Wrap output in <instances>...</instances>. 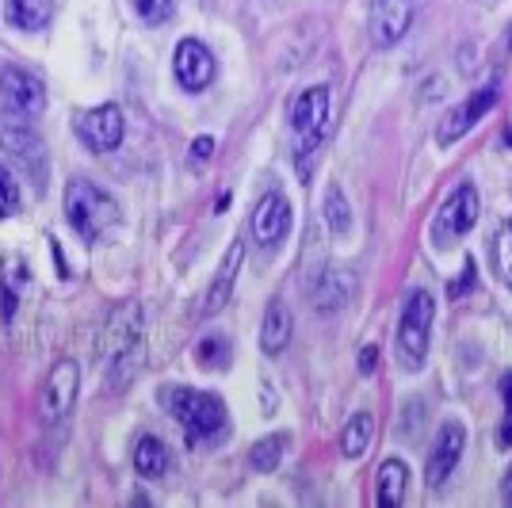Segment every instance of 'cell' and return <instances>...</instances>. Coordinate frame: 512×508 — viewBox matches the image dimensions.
I'll use <instances>...</instances> for the list:
<instances>
[{"label": "cell", "instance_id": "cell-16", "mask_svg": "<svg viewBox=\"0 0 512 508\" xmlns=\"http://www.w3.org/2000/svg\"><path fill=\"white\" fill-rule=\"evenodd\" d=\"M241 256H245V245H241V241H234V245H230V253H226V260H222V268H218V276H214V283L207 287L203 318H214V314H218V310L230 302L234 279H237V272H241Z\"/></svg>", "mask_w": 512, "mask_h": 508}, {"label": "cell", "instance_id": "cell-27", "mask_svg": "<svg viewBox=\"0 0 512 508\" xmlns=\"http://www.w3.org/2000/svg\"><path fill=\"white\" fill-rule=\"evenodd\" d=\"M130 8H134V16H138L142 23L157 27V23L172 20V12H176V0H130Z\"/></svg>", "mask_w": 512, "mask_h": 508}, {"label": "cell", "instance_id": "cell-33", "mask_svg": "<svg viewBox=\"0 0 512 508\" xmlns=\"http://www.w3.org/2000/svg\"><path fill=\"white\" fill-rule=\"evenodd\" d=\"M211 153H214V138H207V134H203V138L192 146V157H199V161H203V157H211Z\"/></svg>", "mask_w": 512, "mask_h": 508}, {"label": "cell", "instance_id": "cell-28", "mask_svg": "<svg viewBox=\"0 0 512 508\" xmlns=\"http://www.w3.org/2000/svg\"><path fill=\"white\" fill-rule=\"evenodd\" d=\"M20 211V184H16V176L0 165V218H12V214Z\"/></svg>", "mask_w": 512, "mask_h": 508}, {"label": "cell", "instance_id": "cell-29", "mask_svg": "<svg viewBox=\"0 0 512 508\" xmlns=\"http://www.w3.org/2000/svg\"><path fill=\"white\" fill-rule=\"evenodd\" d=\"M195 356H199L203 367H211L214 371V367H222V363L230 360V344H226L222 337H207L199 348H195Z\"/></svg>", "mask_w": 512, "mask_h": 508}, {"label": "cell", "instance_id": "cell-11", "mask_svg": "<svg viewBox=\"0 0 512 508\" xmlns=\"http://www.w3.org/2000/svg\"><path fill=\"white\" fill-rule=\"evenodd\" d=\"M77 130H81V138H85V146L92 153H111V149H119V142H123V111L115 104L92 107V111L81 115Z\"/></svg>", "mask_w": 512, "mask_h": 508}, {"label": "cell", "instance_id": "cell-23", "mask_svg": "<svg viewBox=\"0 0 512 508\" xmlns=\"http://www.w3.org/2000/svg\"><path fill=\"white\" fill-rule=\"evenodd\" d=\"M0 146L12 149L16 157H23V161H35V153H39V138H35V130L23 123L20 115L12 119V127L8 123H0Z\"/></svg>", "mask_w": 512, "mask_h": 508}, {"label": "cell", "instance_id": "cell-36", "mask_svg": "<svg viewBox=\"0 0 512 508\" xmlns=\"http://www.w3.org/2000/svg\"><path fill=\"white\" fill-rule=\"evenodd\" d=\"M413 4H417V0H413Z\"/></svg>", "mask_w": 512, "mask_h": 508}, {"label": "cell", "instance_id": "cell-18", "mask_svg": "<svg viewBox=\"0 0 512 508\" xmlns=\"http://www.w3.org/2000/svg\"><path fill=\"white\" fill-rule=\"evenodd\" d=\"M287 340H291V310L279 298H272L264 310V325H260V348H264V356H279L287 348Z\"/></svg>", "mask_w": 512, "mask_h": 508}, {"label": "cell", "instance_id": "cell-9", "mask_svg": "<svg viewBox=\"0 0 512 508\" xmlns=\"http://www.w3.org/2000/svg\"><path fill=\"white\" fill-rule=\"evenodd\" d=\"M77 386H81V367L77 360H58L50 367V375H46V386H43V421L46 424H58L73 409L77 402Z\"/></svg>", "mask_w": 512, "mask_h": 508}, {"label": "cell", "instance_id": "cell-15", "mask_svg": "<svg viewBox=\"0 0 512 508\" xmlns=\"http://www.w3.org/2000/svg\"><path fill=\"white\" fill-rule=\"evenodd\" d=\"M413 23V0H379L375 4V39L379 46H394Z\"/></svg>", "mask_w": 512, "mask_h": 508}, {"label": "cell", "instance_id": "cell-25", "mask_svg": "<svg viewBox=\"0 0 512 508\" xmlns=\"http://www.w3.org/2000/svg\"><path fill=\"white\" fill-rule=\"evenodd\" d=\"M493 268L505 287H512V222H505L493 237Z\"/></svg>", "mask_w": 512, "mask_h": 508}, {"label": "cell", "instance_id": "cell-14", "mask_svg": "<svg viewBox=\"0 0 512 508\" xmlns=\"http://www.w3.org/2000/svg\"><path fill=\"white\" fill-rule=\"evenodd\" d=\"M27 287V264L23 256H4L0 260V325H12L20 310V295Z\"/></svg>", "mask_w": 512, "mask_h": 508}, {"label": "cell", "instance_id": "cell-1", "mask_svg": "<svg viewBox=\"0 0 512 508\" xmlns=\"http://www.w3.org/2000/svg\"><path fill=\"white\" fill-rule=\"evenodd\" d=\"M142 306L138 302H119L100 333V360H104L111 390H123L138 371H142Z\"/></svg>", "mask_w": 512, "mask_h": 508}, {"label": "cell", "instance_id": "cell-6", "mask_svg": "<svg viewBox=\"0 0 512 508\" xmlns=\"http://www.w3.org/2000/svg\"><path fill=\"white\" fill-rule=\"evenodd\" d=\"M478 211H482V203H478V188H474L470 180L467 184H459V188L444 199L440 214L432 218V245H436V249L455 245V241H459V237L478 222Z\"/></svg>", "mask_w": 512, "mask_h": 508}, {"label": "cell", "instance_id": "cell-35", "mask_svg": "<svg viewBox=\"0 0 512 508\" xmlns=\"http://www.w3.org/2000/svg\"><path fill=\"white\" fill-rule=\"evenodd\" d=\"M505 142H509V146H512V130H509V138H505Z\"/></svg>", "mask_w": 512, "mask_h": 508}, {"label": "cell", "instance_id": "cell-34", "mask_svg": "<svg viewBox=\"0 0 512 508\" xmlns=\"http://www.w3.org/2000/svg\"><path fill=\"white\" fill-rule=\"evenodd\" d=\"M505 493H509V501H512V466H509V478H505Z\"/></svg>", "mask_w": 512, "mask_h": 508}, {"label": "cell", "instance_id": "cell-32", "mask_svg": "<svg viewBox=\"0 0 512 508\" xmlns=\"http://www.w3.org/2000/svg\"><path fill=\"white\" fill-rule=\"evenodd\" d=\"M375 363H379V348L371 344V348H363L360 352V371L363 375H371V371H375Z\"/></svg>", "mask_w": 512, "mask_h": 508}, {"label": "cell", "instance_id": "cell-10", "mask_svg": "<svg viewBox=\"0 0 512 508\" xmlns=\"http://www.w3.org/2000/svg\"><path fill=\"white\" fill-rule=\"evenodd\" d=\"M172 73L184 92H203L214 81V58L211 50L199 39H180L176 54H172Z\"/></svg>", "mask_w": 512, "mask_h": 508}, {"label": "cell", "instance_id": "cell-20", "mask_svg": "<svg viewBox=\"0 0 512 508\" xmlns=\"http://www.w3.org/2000/svg\"><path fill=\"white\" fill-rule=\"evenodd\" d=\"M406 486H409L406 463L390 459V463L379 466V474H375V497H379L383 505H402V501H406Z\"/></svg>", "mask_w": 512, "mask_h": 508}, {"label": "cell", "instance_id": "cell-31", "mask_svg": "<svg viewBox=\"0 0 512 508\" xmlns=\"http://www.w3.org/2000/svg\"><path fill=\"white\" fill-rule=\"evenodd\" d=\"M474 279H478V272H474V260H467V264H463V276L451 283L448 295L451 298H463V295H467V287H474Z\"/></svg>", "mask_w": 512, "mask_h": 508}, {"label": "cell", "instance_id": "cell-24", "mask_svg": "<svg viewBox=\"0 0 512 508\" xmlns=\"http://www.w3.org/2000/svg\"><path fill=\"white\" fill-rule=\"evenodd\" d=\"M283 447H287V436H283V432H276V436H264V440L253 447V455H249L253 470H260V474H272V470L279 466V459H283Z\"/></svg>", "mask_w": 512, "mask_h": 508}, {"label": "cell", "instance_id": "cell-13", "mask_svg": "<svg viewBox=\"0 0 512 508\" xmlns=\"http://www.w3.org/2000/svg\"><path fill=\"white\" fill-rule=\"evenodd\" d=\"M249 226H253L256 245L272 249V245H279V241H283V233H287V226H291V203H287L279 191H268V195L256 203Z\"/></svg>", "mask_w": 512, "mask_h": 508}, {"label": "cell", "instance_id": "cell-8", "mask_svg": "<svg viewBox=\"0 0 512 508\" xmlns=\"http://www.w3.org/2000/svg\"><path fill=\"white\" fill-rule=\"evenodd\" d=\"M0 100H4V107H8L12 115L31 119V115H39L46 107V88L31 69L4 65V69H0Z\"/></svg>", "mask_w": 512, "mask_h": 508}, {"label": "cell", "instance_id": "cell-22", "mask_svg": "<svg viewBox=\"0 0 512 508\" xmlns=\"http://www.w3.org/2000/svg\"><path fill=\"white\" fill-rule=\"evenodd\" d=\"M371 436H375V421H371V413H356V417H348L341 432V455L344 459H360L367 444H371Z\"/></svg>", "mask_w": 512, "mask_h": 508}, {"label": "cell", "instance_id": "cell-2", "mask_svg": "<svg viewBox=\"0 0 512 508\" xmlns=\"http://www.w3.org/2000/svg\"><path fill=\"white\" fill-rule=\"evenodd\" d=\"M165 402H169L172 417L176 424L184 428V440L188 447H203L218 440L222 432H226V402L218 398V394H203V390H184V386H176L165 394Z\"/></svg>", "mask_w": 512, "mask_h": 508}, {"label": "cell", "instance_id": "cell-17", "mask_svg": "<svg viewBox=\"0 0 512 508\" xmlns=\"http://www.w3.org/2000/svg\"><path fill=\"white\" fill-rule=\"evenodd\" d=\"M352 291H356V276L341 272V268H329L318 279V287H314V310L318 314H333V310H341L344 302L352 298Z\"/></svg>", "mask_w": 512, "mask_h": 508}, {"label": "cell", "instance_id": "cell-12", "mask_svg": "<svg viewBox=\"0 0 512 508\" xmlns=\"http://www.w3.org/2000/svg\"><path fill=\"white\" fill-rule=\"evenodd\" d=\"M463 447H467V432H463V424H444L440 428V436H436V444L428 451V466H425V478L428 486H444L451 478V470L459 466L463 459Z\"/></svg>", "mask_w": 512, "mask_h": 508}, {"label": "cell", "instance_id": "cell-30", "mask_svg": "<svg viewBox=\"0 0 512 508\" xmlns=\"http://www.w3.org/2000/svg\"><path fill=\"white\" fill-rule=\"evenodd\" d=\"M501 398H505V417L497 428V447H512V371L501 375Z\"/></svg>", "mask_w": 512, "mask_h": 508}, {"label": "cell", "instance_id": "cell-5", "mask_svg": "<svg viewBox=\"0 0 512 508\" xmlns=\"http://www.w3.org/2000/svg\"><path fill=\"white\" fill-rule=\"evenodd\" d=\"M432 314H436V302L428 291H409L406 306H402V321H398V356L406 371H421L425 367L428 337H432Z\"/></svg>", "mask_w": 512, "mask_h": 508}, {"label": "cell", "instance_id": "cell-3", "mask_svg": "<svg viewBox=\"0 0 512 508\" xmlns=\"http://www.w3.org/2000/svg\"><path fill=\"white\" fill-rule=\"evenodd\" d=\"M325 127H329V88L314 85L299 92L291 104V138H295L291 149H295V165H299L302 180H310V161L318 157Z\"/></svg>", "mask_w": 512, "mask_h": 508}, {"label": "cell", "instance_id": "cell-4", "mask_svg": "<svg viewBox=\"0 0 512 508\" xmlns=\"http://www.w3.org/2000/svg\"><path fill=\"white\" fill-rule=\"evenodd\" d=\"M65 218H69V226L81 233L85 241H96V237H104L119 222V207L96 184L69 180V188H65Z\"/></svg>", "mask_w": 512, "mask_h": 508}, {"label": "cell", "instance_id": "cell-21", "mask_svg": "<svg viewBox=\"0 0 512 508\" xmlns=\"http://www.w3.org/2000/svg\"><path fill=\"white\" fill-rule=\"evenodd\" d=\"M134 470L142 478H165V470H169V447L161 444L157 436H142L134 444Z\"/></svg>", "mask_w": 512, "mask_h": 508}, {"label": "cell", "instance_id": "cell-19", "mask_svg": "<svg viewBox=\"0 0 512 508\" xmlns=\"http://www.w3.org/2000/svg\"><path fill=\"white\" fill-rule=\"evenodd\" d=\"M4 20L20 31H43L54 20V0H4Z\"/></svg>", "mask_w": 512, "mask_h": 508}, {"label": "cell", "instance_id": "cell-26", "mask_svg": "<svg viewBox=\"0 0 512 508\" xmlns=\"http://www.w3.org/2000/svg\"><path fill=\"white\" fill-rule=\"evenodd\" d=\"M325 218H329V226H333L337 237H344L348 226H352V214H348V203H344V191L337 188V184L325 191Z\"/></svg>", "mask_w": 512, "mask_h": 508}, {"label": "cell", "instance_id": "cell-7", "mask_svg": "<svg viewBox=\"0 0 512 508\" xmlns=\"http://www.w3.org/2000/svg\"><path fill=\"white\" fill-rule=\"evenodd\" d=\"M501 100V81H490V85L474 88L463 104H455L451 111H444V119H440V127H436V138H440V146H451V142H459L463 134H467L486 111H493Z\"/></svg>", "mask_w": 512, "mask_h": 508}]
</instances>
